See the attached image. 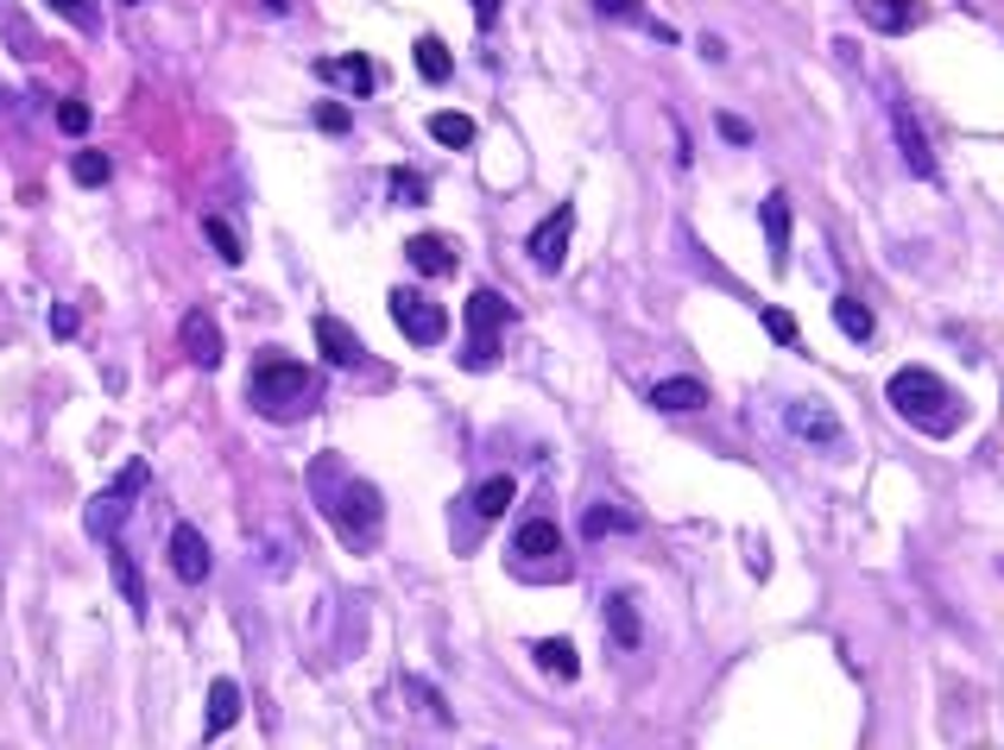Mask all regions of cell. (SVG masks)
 <instances>
[{
	"mask_svg": "<svg viewBox=\"0 0 1004 750\" xmlns=\"http://www.w3.org/2000/svg\"><path fill=\"white\" fill-rule=\"evenodd\" d=\"M310 499L329 511L335 537L348 542L355 556L379 549V523H386V499H379L374 480H360L341 454H316L310 461Z\"/></svg>",
	"mask_w": 1004,
	"mask_h": 750,
	"instance_id": "obj_1",
	"label": "cell"
},
{
	"mask_svg": "<svg viewBox=\"0 0 1004 750\" xmlns=\"http://www.w3.org/2000/svg\"><path fill=\"white\" fill-rule=\"evenodd\" d=\"M885 398H891V410H897L909 429H923V436H954L961 417H966L961 398L947 391V379L928 372V366H897L885 379Z\"/></svg>",
	"mask_w": 1004,
	"mask_h": 750,
	"instance_id": "obj_2",
	"label": "cell"
},
{
	"mask_svg": "<svg viewBox=\"0 0 1004 750\" xmlns=\"http://www.w3.org/2000/svg\"><path fill=\"white\" fill-rule=\"evenodd\" d=\"M316 391H322V372L304 360H291V353H259L254 360V379H247V404L259 410V417H304V410L316 404Z\"/></svg>",
	"mask_w": 1004,
	"mask_h": 750,
	"instance_id": "obj_3",
	"label": "cell"
},
{
	"mask_svg": "<svg viewBox=\"0 0 1004 750\" xmlns=\"http://www.w3.org/2000/svg\"><path fill=\"white\" fill-rule=\"evenodd\" d=\"M518 322V309L499 297V290H474L468 309H461V328H468V353L461 360L468 366H487L493 353H499V341H506V328Z\"/></svg>",
	"mask_w": 1004,
	"mask_h": 750,
	"instance_id": "obj_4",
	"label": "cell"
},
{
	"mask_svg": "<svg viewBox=\"0 0 1004 750\" xmlns=\"http://www.w3.org/2000/svg\"><path fill=\"white\" fill-rule=\"evenodd\" d=\"M146 480H152V467H146V461H127V467H120V480L108 486L101 499H89V511H82L89 537H96V542H108V537H115V530H120V518H127V504H133L139 492H146Z\"/></svg>",
	"mask_w": 1004,
	"mask_h": 750,
	"instance_id": "obj_5",
	"label": "cell"
},
{
	"mask_svg": "<svg viewBox=\"0 0 1004 750\" xmlns=\"http://www.w3.org/2000/svg\"><path fill=\"white\" fill-rule=\"evenodd\" d=\"M386 309H392V322L411 334V347H436L443 334H449V309L430 303L424 290H405V284H398L392 297H386Z\"/></svg>",
	"mask_w": 1004,
	"mask_h": 750,
	"instance_id": "obj_6",
	"label": "cell"
},
{
	"mask_svg": "<svg viewBox=\"0 0 1004 750\" xmlns=\"http://www.w3.org/2000/svg\"><path fill=\"white\" fill-rule=\"evenodd\" d=\"M569 240H575V209L563 202V209H550L544 221L531 228V240H525V252H531V266L556 271L563 259H569Z\"/></svg>",
	"mask_w": 1004,
	"mask_h": 750,
	"instance_id": "obj_7",
	"label": "cell"
},
{
	"mask_svg": "<svg viewBox=\"0 0 1004 750\" xmlns=\"http://www.w3.org/2000/svg\"><path fill=\"white\" fill-rule=\"evenodd\" d=\"M891 139H897V152L909 158V171L923 177V183H942V164H935V146H928L923 120L909 114V108H891Z\"/></svg>",
	"mask_w": 1004,
	"mask_h": 750,
	"instance_id": "obj_8",
	"label": "cell"
},
{
	"mask_svg": "<svg viewBox=\"0 0 1004 750\" xmlns=\"http://www.w3.org/2000/svg\"><path fill=\"white\" fill-rule=\"evenodd\" d=\"M165 556H171V574H178L183 587H202V580H209V568H216V556H209V542H202L197 523H178Z\"/></svg>",
	"mask_w": 1004,
	"mask_h": 750,
	"instance_id": "obj_9",
	"label": "cell"
},
{
	"mask_svg": "<svg viewBox=\"0 0 1004 750\" xmlns=\"http://www.w3.org/2000/svg\"><path fill=\"white\" fill-rule=\"evenodd\" d=\"M784 423H789V436H796V442H841V417H834V410L827 404H815V398H789L784 404Z\"/></svg>",
	"mask_w": 1004,
	"mask_h": 750,
	"instance_id": "obj_10",
	"label": "cell"
},
{
	"mask_svg": "<svg viewBox=\"0 0 1004 750\" xmlns=\"http://www.w3.org/2000/svg\"><path fill=\"white\" fill-rule=\"evenodd\" d=\"M316 77L329 82V89H341V96H374L379 77H374V58H316Z\"/></svg>",
	"mask_w": 1004,
	"mask_h": 750,
	"instance_id": "obj_11",
	"label": "cell"
},
{
	"mask_svg": "<svg viewBox=\"0 0 1004 750\" xmlns=\"http://www.w3.org/2000/svg\"><path fill=\"white\" fill-rule=\"evenodd\" d=\"M513 556L531 568V561H563V530H556L550 518H531L513 530Z\"/></svg>",
	"mask_w": 1004,
	"mask_h": 750,
	"instance_id": "obj_12",
	"label": "cell"
},
{
	"mask_svg": "<svg viewBox=\"0 0 1004 750\" xmlns=\"http://www.w3.org/2000/svg\"><path fill=\"white\" fill-rule=\"evenodd\" d=\"M316 347H322V360H329V366H360V360H367L360 334L341 322V316H316Z\"/></svg>",
	"mask_w": 1004,
	"mask_h": 750,
	"instance_id": "obj_13",
	"label": "cell"
},
{
	"mask_svg": "<svg viewBox=\"0 0 1004 750\" xmlns=\"http://www.w3.org/2000/svg\"><path fill=\"white\" fill-rule=\"evenodd\" d=\"M600 618H607V631H613L619 650H638V643H645V612H638V599L632 593H607Z\"/></svg>",
	"mask_w": 1004,
	"mask_h": 750,
	"instance_id": "obj_14",
	"label": "cell"
},
{
	"mask_svg": "<svg viewBox=\"0 0 1004 750\" xmlns=\"http://www.w3.org/2000/svg\"><path fill=\"white\" fill-rule=\"evenodd\" d=\"M859 13H866V26H878V32H891V39H897V32H916V26L928 20L923 0H866Z\"/></svg>",
	"mask_w": 1004,
	"mask_h": 750,
	"instance_id": "obj_15",
	"label": "cell"
},
{
	"mask_svg": "<svg viewBox=\"0 0 1004 750\" xmlns=\"http://www.w3.org/2000/svg\"><path fill=\"white\" fill-rule=\"evenodd\" d=\"M178 341H183V353H190V360H197L202 372H209V366H221V328L209 322L202 309H190V316H183Z\"/></svg>",
	"mask_w": 1004,
	"mask_h": 750,
	"instance_id": "obj_16",
	"label": "cell"
},
{
	"mask_svg": "<svg viewBox=\"0 0 1004 750\" xmlns=\"http://www.w3.org/2000/svg\"><path fill=\"white\" fill-rule=\"evenodd\" d=\"M240 726V688L235 681H209V719H202V744H216Z\"/></svg>",
	"mask_w": 1004,
	"mask_h": 750,
	"instance_id": "obj_17",
	"label": "cell"
},
{
	"mask_svg": "<svg viewBox=\"0 0 1004 750\" xmlns=\"http://www.w3.org/2000/svg\"><path fill=\"white\" fill-rule=\"evenodd\" d=\"M650 410H702L708 404V379H657L645 391Z\"/></svg>",
	"mask_w": 1004,
	"mask_h": 750,
	"instance_id": "obj_18",
	"label": "cell"
},
{
	"mask_svg": "<svg viewBox=\"0 0 1004 750\" xmlns=\"http://www.w3.org/2000/svg\"><path fill=\"white\" fill-rule=\"evenodd\" d=\"M405 259H411L424 278H455V247L436 240V233H411V240H405Z\"/></svg>",
	"mask_w": 1004,
	"mask_h": 750,
	"instance_id": "obj_19",
	"label": "cell"
},
{
	"mask_svg": "<svg viewBox=\"0 0 1004 750\" xmlns=\"http://www.w3.org/2000/svg\"><path fill=\"white\" fill-rule=\"evenodd\" d=\"M758 221H765V247H771V266H789V196L771 190L765 209H758Z\"/></svg>",
	"mask_w": 1004,
	"mask_h": 750,
	"instance_id": "obj_20",
	"label": "cell"
},
{
	"mask_svg": "<svg viewBox=\"0 0 1004 750\" xmlns=\"http://www.w3.org/2000/svg\"><path fill=\"white\" fill-rule=\"evenodd\" d=\"M531 662H537L544 674H556V681H575V674H581V656H575L569 637H537V643H531Z\"/></svg>",
	"mask_w": 1004,
	"mask_h": 750,
	"instance_id": "obj_21",
	"label": "cell"
},
{
	"mask_svg": "<svg viewBox=\"0 0 1004 750\" xmlns=\"http://www.w3.org/2000/svg\"><path fill=\"white\" fill-rule=\"evenodd\" d=\"M513 499H518V480L513 473H493V480H480L474 486V518H506V511H513Z\"/></svg>",
	"mask_w": 1004,
	"mask_h": 750,
	"instance_id": "obj_22",
	"label": "cell"
},
{
	"mask_svg": "<svg viewBox=\"0 0 1004 750\" xmlns=\"http://www.w3.org/2000/svg\"><path fill=\"white\" fill-rule=\"evenodd\" d=\"M581 530H588L594 542H607V537H632L638 518H632L626 504H588V511H581Z\"/></svg>",
	"mask_w": 1004,
	"mask_h": 750,
	"instance_id": "obj_23",
	"label": "cell"
},
{
	"mask_svg": "<svg viewBox=\"0 0 1004 750\" xmlns=\"http://www.w3.org/2000/svg\"><path fill=\"white\" fill-rule=\"evenodd\" d=\"M108 561H115V580H120V599L133 606V612H146V587H139V561L120 549V537H108Z\"/></svg>",
	"mask_w": 1004,
	"mask_h": 750,
	"instance_id": "obj_24",
	"label": "cell"
},
{
	"mask_svg": "<svg viewBox=\"0 0 1004 750\" xmlns=\"http://www.w3.org/2000/svg\"><path fill=\"white\" fill-rule=\"evenodd\" d=\"M430 139H436V146H449V152H468V146H474V120L455 114V108H443V114H430Z\"/></svg>",
	"mask_w": 1004,
	"mask_h": 750,
	"instance_id": "obj_25",
	"label": "cell"
},
{
	"mask_svg": "<svg viewBox=\"0 0 1004 750\" xmlns=\"http://www.w3.org/2000/svg\"><path fill=\"white\" fill-rule=\"evenodd\" d=\"M834 322H841V334H847V341H859V347L878 334V328H872V309L859 303V297H834Z\"/></svg>",
	"mask_w": 1004,
	"mask_h": 750,
	"instance_id": "obj_26",
	"label": "cell"
},
{
	"mask_svg": "<svg viewBox=\"0 0 1004 750\" xmlns=\"http://www.w3.org/2000/svg\"><path fill=\"white\" fill-rule=\"evenodd\" d=\"M417 70H424V82H449L455 77V58L443 39H417Z\"/></svg>",
	"mask_w": 1004,
	"mask_h": 750,
	"instance_id": "obj_27",
	"label": "cell"
},
{
	"mask_svg": "<svg viewBox=\"0 0 1004 750\" xmlns=\"http://www.w3.org/2000/svg\"><path fill=\"white\" fill-rule=\"evenodd\" d=\"M202 233H209V247L228 259V266H240V233H235V221H221V214H209L202 221Z\"/></svg>",
	"mask_w": 1004,
	"mask_h": 750,
	"instance_id": "obj_28",
	"label": "cell"
},
{
	"mask_svg": "<svg viewBox=\"0 0 1004 750\" xmlns=\"http://www.w3.org/2000/svg\"><path fill=\"white\" fill-rule=\"evenodd\" d=\"M70 177H77L82 190H101V183L115 177V164H108V158H101V152H77V164H70Z\"/></svg>",
	"mask_w": 1004,
	"mask_h": 750,
	"instance_id": "obj_29",
	"label": "cell"
},
{
	"mask_svg": "<svg viewBox=\"0 0 1004 750\" xmlns=\"http://www.w3.org/2000/svg\"><path fill=\"white\" fill-rule=\"evenodd\" d=\"M600 20H632V26H650V13H645V0H588Z\"/></svg>",
	"mask_w": 1004,
	"mask_h": 750,
	"instance_id": "obj_30",
	"label": "cell"
},
{
	"mask_svg": "<svg viewBox=\"0 0 1004 750\" xmlns=\"http://www.w3.org/2000/svg\"><path fill=\"white\" fill-rule=\"evenodd\" d=\"M96 127V114H89V101H58V133H70V139H82Z\"/></svg>",
	"mask_w": 1004,
	"mask_h": 750,
	"instance_id": "obj_31",
	"label": "cell"
},
{
	"mask_svg": "<svg viewBox=\"0 0 1004 750\" xmlns=\"http://www.w3.org/2000/svg\"><path fill=\"white\" fill-rule=\"evenodd\" d=\"M392 196H398V202H430V183H424V171L398 164V171H392Z\"/></svg>",
	"mask_w": 1004,
	"mask_h": 750,
	"instance_id": "obj_32",
	"label": "cell"
},
{
	"mask_svg": "<svg viewBox=\"0 0 1004 750\" xmlns=\"http://www.w3.org/2000/svg\"><path fill=\"white\" fill-rule=\"evenodd\" d=\"M765 334L777 347H796V316L789 309H777V303H765Z\"/></svg>",
	"mask_w": 1004,
	"mask_h": 750,
	"instance_id": "obj_33",
	"label": "cell"
},
{
	"mask_svg": "<svg viewBox=\"0 0 1004 750\" xmlns=\"http://www.w3.org/2000/svg\"><path fill=\"white\" fill-rule=\"evenodd\" d=\"M316 127H322V133H348V108H341V101H322V108H316Z\"/></svg>",
	"mask_w": 1004,
	"mask_h": 750,
	"instance_id": "obj_34",
	"label": "cell"
},
{
	"mask_svg": "<svg viewBox=\"0 0 1004 750\" xmlns=\"http://www.w3.org/2000/svg\"><path fill=\"white\" fill-rule=\"evenodd\" d=\"M714 127H720V139H727V146H752V127L739 114H714Z\"/></svg>",
	"mask_w": 1004,
	"mask_h": 750,
	"instance_id": "obj_35",
	"label": "cell"
},
{
	"mask_svg": "<svg viewBox=\"0 0 1004 750\" xmlns=\"http://www.w3.org/2000/svg\"><path fill=\"white\" fill-rule=\"evenodd\" d=\"M51 334H58V341H77V309H70V303L51 309Z\"/></svg>",
	"mask_w": 1004,
	"mask_h": 750,
	"instance_id": "obj_36",
	"label": "cell"
},
{
	"mask_svg": "<svg viewBox=\"0 0 1004 750\" xmlns=\"http://www.w3.org/2000/svg\"><path fill=\"white\" fill-rule=\"evenodd\" d=\"M468 7H474V20H480V32L499 26V0H468Z\"/></svg>",
	"mask_w": 1004,
	"mask_h": 750,
	"instance_id": "obj_37",
	"label": "cell"
},
{
	"mask_svg": "<svg viewBox=\"0 0 1004 750\" xmlns=\"http://www.w3.org/2000/svg\"><path fill=\"white\" fill-rule=\"evenodd\" d=\"M51 7H58V13H82V7H89V0H51Z\"/></svg>",
	"mask_w": 1004,
	"mask_h": 750,
	"instance_id": "obj_38",
	"label": "cell"
},
{
	"mask_svg": "<svg viewBox=\"0 0 1004 750\" xmlns=\"http://www.w3.org/2000/svg\"><path fill=\"white\" fill-rule=\"evenodd\" d=\"M266 7H272V13H285V0H266Z\"/></svg>",
	"mask_w": 1004,
	"mask_h": 750,
	"instance_id": "obj_39",
	"label": "cell"
},
{
	"mask_svg": "<svg viewBox=\"0 0 1004 750\" xmlns=\"http://www.w3.org/2000/svg\"><path fill=\"white\" fill-rule=\"evenodd\" d=\"M127 7H139V0H127Z\"/></svg>",
	"mask_w": 1004,
	"mask_h": 750,
	"instance_id": "obj_40",
	"label": "cell"
}]
</instances>
